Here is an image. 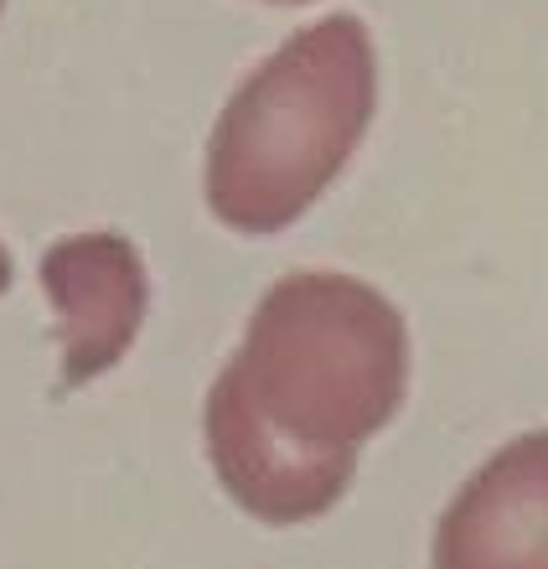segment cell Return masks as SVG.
<instances>
[{
  "label": "cell",
  "mask_w": 548,
  "mask_h": 569,
  "mask_svg": "<svg viewBox=\"0 0 548 569\" xmlns=\"http://www.w3.org/2000/svg\"><path fill=\"white\" fill-rule=\"evenodd\" d=\"M403 389L409 327L383 290L337 270L285 274L202 409L222 492L275 528L331 512Z\"/></svg>",
  "instance_id": "obj_1"
},
{
  "label": "cell",
  "mask_w": 548,
  "mask_h": 569,
  "mask_svg": "<svg viewBox=\"0 0 548 569\" xmlns=\"http://www.w3.org/2000/svg\"><path fill=\"white\" fill-rule=\"evenodd\" d=\"M378 109V52L352 11L275 47L222 104L208 140V208L233 233H285L341 177Z\"/></svg>",
  "instance_id": "obj_2"
},
{
  "label": "cell",
  "mask_w": 548,
  "mask_h": 569,
  "mask_svg": "<svg viewBox=\"0 0 548 569\" xmlns=\"http://www.w3.org/2000/svg\"><path fill=\"white\" fill-rule=\"evenodd\" d=\"M42 290L58 311V389L109 373L140 337L150 306L146 259L124 233H78L42 254Z\"/></svg>",
  "instance_id": "obj_3"
},
{
  "label": "cell",
  "mask_w": 548,
  "mask_h": 569,
  "mask_svg": "<svg viewBox=\"0 0 548 569\" xmlns=\"http://www.w3.org/2000/svg\"><path fill=\"white\" fill-rule=\"evenodd\" d=\"M435 569H548V430L518 435L435 523Z\"/></svg>",
  "instance_id": "obj_4"
},
{
  "label": "cell",
  "mask_w": 548,
  "mask_h": 569,
  "mask_svg": "<svg viewBox=\"0 0 548 569\" xmlns=\"http://www.w3.org/2000/svg\"><path fill=\"white\" fill-rule=\"evenodd\" d=\"M11 280H16V264H11V249L0 243V296L11 290Z\"/></svg>",
  "instance_id": "obj_5"
},
{
  "label": "cell",
  "mask_w": 548,
  "mask_h": 569,
  "mask_svg": "<svg viewBox=\"0 0 548 569\" xmlns=\"http://www.w3.org/2000/svg\"><path fill=\"white\" fill-rule=\"evenodd\" d=\"M275 6H300V0H275Z\"/></svg>",
  "instance_id": "obj_6"
},
{
  "label": "cell",
  "mask_w": 548,
  "mask_h": 569,
  "mask_svg": "<svg viewBox=\"0 0 548 569\" xmlns=\"http://www.w3.org/2000/svg\"><path fill=\"white\" fill-rule=\"evenodd\" d=\"M0 11H6V0H0Z\"/></svg>",
  "instance_id": "obj_7"
}]
</instances>
